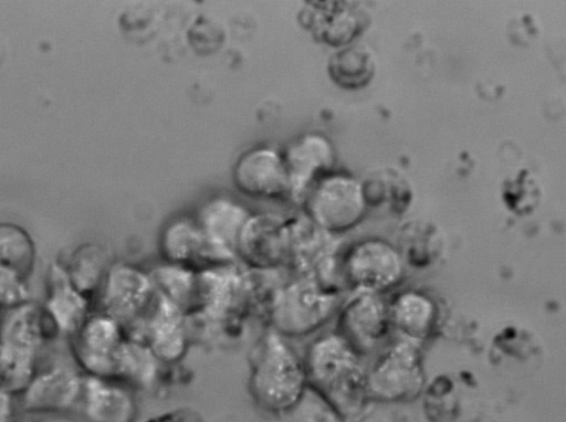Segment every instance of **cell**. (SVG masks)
<instances>
[{
    "label": "cell",
    "instance_id": "8992f818",
    "mask_svg": "<svg viewBox=\"0 0 566 422\" xmlns=\"http://www.w3.org/2000/svg\"><path fill=\"white\" fill-rule=\"evenodd\" d=\"M302 212L321 229L338 235L355 228L367 205L360 180L344 171H331L308 190Z\"/></svg>",
    "mask_w": 566,
    "mask_h": 422
},
{
    "label": "cell",
    "instance_id": "44dd1931",
    "mask_svg": "<svg viewBox=\"0 0 566 422\" xmlns=\"http://www.w3.org/2000/svg\"><path fill=\"white\" fill-rule=\"evenodd\" d=\"M93 303L69 281L60 261L48 271L46 294L41 308L55 337L71 338L93 310Z\"/></svg>",
    "mask_w": 566,
    "mask_h": 422
},
{
    "label": "cell",
    "instance_id": "603a6c76",
    "mask_svg": "<svg viewBox=\"0 0 566 422\" xmlns=\"http://www.w3.org/2000/svg\"><path fill=\"white\" fill-rule=\"evenodd\" d=\"M166 367L142 340L126 336L116 356L114 378L136 392L155 389Z\"/></svg>",
    "mask_w": 566,
    "mask_h": 422
},
{
    "label": "cell",
    "instance_id": "ffe728a7",
    "mask_svg": "<svg viewBox=\"0 0 566 422\" xmlns=\"http://www.w3.org/2000/svg\"><path fill=\"white\" fill-rule=\"evenodd\" d=\"M84 373L65 362H55L38 369L21 392L25 410L64 412L76 408Z\"/></svg>",
    "mask_w": 566,
    "mask_h": 422
},
{
    "label": "cell",
    "instance_id": "8fae6325",
    "mask_svg": "<svg viewBox=\"0 0 566 422\" xmlns=\"http://www.w3.org/2000/svg\"><path fill=\"white\" fill-rule=\"evenodd\" d=\"M126 336L144 341L166 366L180 362L192 339L189 318L176 305L157 293L146 315Z\"/></svg>",
    "mask_w": 566,
    "mask_h": 422
},
{
    "label": "cell",
    "instance_id": "4dcf8cb0",
    "mask_svg": "<svg viewBox=\"0 0 566 422\" xmlns=\"http://www.w3.org/2000/svg\"><path fill=\"white\" fill-rule=\"evenodd\" d=\"M27 282L19 273L0 266V310L30 300Z\"/></svg>",
    "mask_w": 566,
    "mask_h": 422
},
{
    "label": "cell",
    "instance_id": "484cf974",
    "mask_svg": "<svg viewBox=\"0 0 566 422\" xmlns=\"http://www.w3.org/2000/svg\"><path fill=\"white\" fill-rule=\"evenodd\" d=\"M331 81L347 91L368 86L377 71L376 55L366 43L353 42L336 49L326 64Z\"/></svg>",
    "mask_w": 566,
    "mask_h": 422
},
{
    "label": "cell",
    "instance_id": "2e32d148",
    "mask_svg": "<svg viewBox=\"0 0 566 422\" xmlns=\"http://www.w3.org/2000/svg\"><path fill=\"white\" fill-rule=\"evenodd\" d=\"M302 27L317 41L343 48L359 38L371 18L358 1H310L300 12Z\"/></svg>",
    "mask_w": 566,
    "mask_h": 422
},
{
    "label": "cell",
    "instance_id": "f1b7e54d",
    "mask_svg": "<svg viewBox=\"0 0 566 422\" xmlns=\"http://www.w3.org/2000/svg\"><path fill=\"white\" fill-rule=\"evenodd\" d=\"M35 244L20 225L0 222V266L10 268L27 279L35 265Z\"/></svg>",
    "mask_w": 566,
    "mask_h": 422
},
{
    "label": "cell",
    "instance_id": "cb8c5ba5",
    "mask_svg": "<svg viewBox=\"0 0 566 422\" xmlns=\"http://www.w3.org/2000/svg\"><path fill=\"white\" fill-rule=\"evenodd\" d=\"M367 208H385L390 212H405L413 200L409 178L394 166L368 170L360 180Z\"/></svg>",
    "mask_w": 566,
    "mask_h": 422
},
{
    "label": "cell",
    "instance_id": "4316f807",
    "mask_svg": "<svg viewBox=\"0 0 566 422\" xmlns=\"http://www.w3.org/2000/svg\"><path fill=\"white\" fill-rule=\"evenodd\" d=\"M156 291L190 318L199 298V270L160 261L149 268Z\"/></svg>",
    "mask_w": 566,
    "mask_h": 422
},
{
    "label": "cell",
    "instance_id": "6da1fadb",
    "mask_svg": "<svg viewBox=\"0 0 566 422\" xmlns=\"http://www.w3.org/2000/svg\"><path fill=\"white\" fill-rule=\"evenodd\" d=\"M248 390L262 411L290 414L308 391L303 356L291 340L266 327L249 351Z\"/></svg>",
    "mask_w": 566,
    "mask_h": 422
},
{
    "label": "cell",
    "instance_id": "7c38bea8",
    "mask_svg": "<svg viewBox=\"0 0 566 422\" xmlns=\"http://www.w3.org/2000/svg\"><path fill=\"white\" fill-rule=\"evenodd\" d=\"M424 371L418 346L399 339L367 372V391L384 401H400L416 397L422 389Z\"/></svg>",
    "mask_w": 566,
    "mask_h": 422
},
{
    "label": "cell",
    "instance_id": "52a82bcc",
    "mask_svg": "<svg viewBox=\"0 0 566 422\" xmlns=\"http://www.w3.org/2000/svg\"><path fill=\"white\" fill-rule=\"evenodd\" d=\"M290 219L291 247L286 271L339 291L344 284V252L337 235L317 226L303 212Z\"/></svg>",
    "mask_w": 566,
    "mask_h": 422
},
{
    "label": "cell",
    "instance_id": "5bb4252c",
    "mask_svg": "<svg viewBox=\"0 0 566 422\" xmlns=\"http://www.w3.org/2000/svg\"><path fill=\"white\" fill-rule=\"evenodd\" d=\"M251 211L237 199L213 196L203 201L193 218L206 242L210 265L238 262L237 246Z\"/></svg>",
    "mask_w": 566,
    "mask_h": 422
},
{
    "label": "cell",
    "instance_id": "ac0fdd59",
    "mask_svg": "<svg viewBox=\"0 0 566 422\" xmlns=\"http://www.w3.org/2000/svg\"><path fill=\"white\" fill-rule=\"evenodd\" d=\"M338 310L337 333L359 354L374 349L390 328L388 304L379 294L355 292Z\"/></svg>",
    "mask_w": 566,
    "mask_h": 422
},
{
    "label": "cell",
    "instance_id": "7a4b0ae2",
    "mask_svg": "<svg viewBox=\"0 0 566 422\" xmlns=\"http://www.w3.org/2000/svg\"><path fill=\"white\" fill-rule=\"evenodd\" d=\"M359 356L337 331L315 337L303 356L308 389L342 415L356 412L368 395Z\"/></svg>",
    "mask_w": 566,
    "mask_h": 422
},
{
    "label": "cell",
    "instance_id": "4fadbf2b",
    "mask_svg": "<svg viewBox=\"0 0 566 422\" xmlns=\"http://www.w3.org/2000/svg\"><path fill=\"white\" fill-rule=\"evenodd\" d=\"M125 337L119 321L93 309L70 338L74 363L84 374L114 378L116 356Z\"/></svg>",
    "mask_w": 566,
    "mask_h": 422
},
{
    "label": "cell",
    "instance_id": "e0dca14e",
    "mask_svg": "<svg viewBox=\"0 0 566 422\" xmlns=\"http://www.w3.org/2000/svg\"><path fill=\"white\" fill-rule=\"evenodd\" d=\"M290 184V202L300 207L312 186L334 170L336 151L325 135L308 131L282 149Z\"/></svg>",
    "mask_w": 566,
    "mask_h": 422
},
{
    "label": "cell",
    "instance_id": "9c48e42d",
    "mask_svg": "<svg viewBox=\"0 0 566 422\" xmlns=\"http://www.w3.org/2000/svg\"><path fill=\"white\" fill-rule=\"evenodd\" d=\"M290 247V217L272 211L251 212L239 236L238 263L258 272L286 270Z\"/></svg>",
    "mask_w": 566,
    "mask_h": 422
},
{
    "label": "cell",
    "instance_id": "277c9868",
    "mask_svg": "<svg viewBox=\"0 0 566 422\" xmlns=\"http://www.w3.org/2000/svg\"><path fill=\"white\" fill-rule=\"evenodd\" d=\"M340 305L339 291L286 271L271 291L263 314L268 327L292 340L318 331Z\"/></svg>",
    "mask_w": 566,
    "mask_h": 422
},
{
    "label": "cell",
    "instance_id": "3957f363",
    "mask_svg": "<svg viewBox=\"0 0 566 422\" xmlns=\"http://www.w3.org/2000/svg\"><path fill=\"white\" fill-rule=\"evenodd\" d=\"M256 275L240 263L212 265L199 270V298L191 328L203 333L234 335L245 318L261 309Z\"/></svg>",
    "mask_w": 566,
    "mask_h": 422
},
{
    "label": "cell",
    "instance_id": "83f0119b",
    "mask_svg": "<svg viewBox=\"0 0 566 422\" xmlns=\"http://www.w3.org/2000/svg\"><path fill=\"white\" fill-rule=\"evenodd\" d=\"M71 284L94 304L106 272L113 261L106 251L96 244L78 245L60 261Z\"/></svg>",
    "mask_w": 566,
    "mask_h": 422
},
{
    "label": "cell",
    "instance_id": "ba28073f",
    "mask_svg": "<svg viewBox=\"0 0 566 422\" xmlns=\"http://www.w3.org/2000/svg\"><path fill=\"white\" fill-rule=\"evenodd\" d=\"M156 296L149 268L120 260L111 263L94 304L119 321L126 333L142 320Z\"/></svg>",
    "mask_w": 566,
    "mask_h": 422
},
{
    "label": "cell",
    "instance_id": "7402d4cb",
    "mask_svg": "<svg viewBox=\"0 0 566 422\" xmlns=\"http://www.w3.org/2000/svg\"><path fill=\"white\" fill-rule=\"evenodd\" d=\"M158 249L161 261L201 270L210 265L202 233L193 215H179L160 231Z\"/></svg>",
    "mask_w": 566,
    "mask_h": 422
},
{
    "label": "cell",
    "instance_id": "30bf717a",
    "mask_svg": "<svg viewBox=\"0 0 566 422\" xmlns=\"http://www.w3.org/2000/svg\"><path fill=\"white\" fill-rule=\"evenodd\" d=\"M399 250L380 238H368L348 247L342 259L344 284L355 292L380 294L403 276Z\"/></svg>",
    "mask_w": 566,
    "mask_h": 422
},
{
    "label": "cell",
    "instance_id": "1f68e13d",
    "mask_svg": "<svg viewBox=\"0 0 566 422\" xmlns=\"http://www.w3.org/2000/svg\"><path fill=\"white\" fill-rule=\"evenodd\" d=\"M142 422H205L202 416L189 407H176L148 416Z\"/></svg>",
    "mask_w": 566,
    "mask_h": 422
},
{
    "label": "cell",
    "instance_id": "d4e9b609",
    "mask_svg": "<svg viewBox=\"0 0 566 422\" xmlns=\"http://www.w3.org/2000/svg\"><path fill=\"white\" fill-rule=\"evenodd\" d=\"M390 326H394L403 339L418 342L432 331L437 320L434 302L418 291L399 293L388 304Z\"/></svg>",
    "mask_w": 566,
    "mask_h": 422
},
{
    "label": "cell",
    "instance_id": "f546056e",
    "mask_svg": "<svg viewBox=\"0 0 566 422\" xmlns=\"http://www.w3.org/2000/svg\"><path fill=\"white\" fill-rule=\"evenodd\" d=\"M400 244L408 256L429 257L442 247V236L431 222L413 219L405 223L400 231Z\"/></svg>",
    "mask_w": 566,
    "mask_h": 422
},
{
    "label": "cell",
    "instance_id": "9a60e30c",
    "mask_svg": "<svg viewBox=\"0 0 566 422\" xmlns=\"http://www.w3.org/2000/svg\"><path fill=\"white\" fill-rule=\"evenodd\" d=\"M233 186L242 194L290 202V184L282 150L258 145L243 151L232 167Z\"/></svg>",
    "mask_w": 566,
    "mask_h": 422
},
{
    "label": "cell",
    "instance_id": "d6986e66",
    "mask_svg": "<svg viewBox=\"0 0 566 422\" xmlns=\"http://www.w3.org/2000/svg\"><path fill=\"white\" fill-rule=\"evenodd\" d=\"M85 422H136V391L115 378L84 374L75 408Z\"/></svg>",
    "mask_w": 566,
    "mask_h": 422
},
{
    "label": "cell",
    "instance_id": "5b68a950",
    "mask_svg": "<svg viewBox=\"0 0 566 422\" xmlns=\"http://www.w3.org/2000/svg\"><path fill=\"white\" fill-rule=\"evenodd\" d=\"M41 305L31 299L0 310V379L7 392H22L38 370L44 342L54 338Z\"/></svg>",
    "mask_w": 566,
    "mask_h": 422
}]
</instances>
